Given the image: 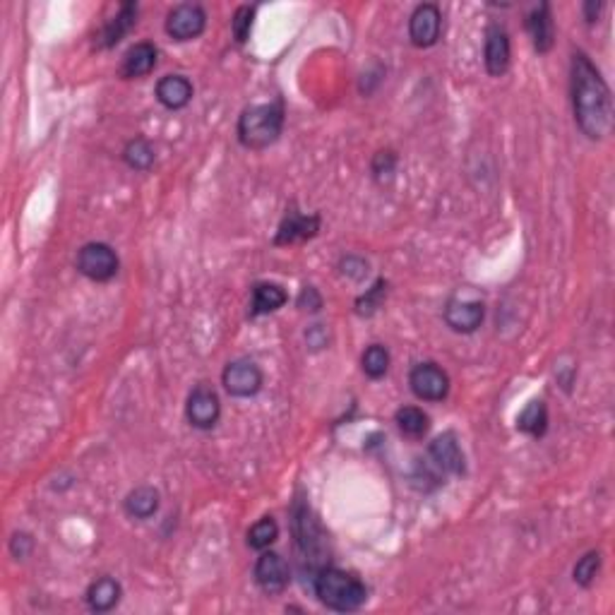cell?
<instances>
[{
	"instance_id": "28",
	"label": "cell",
	"mask_w": 615,
	"mask_h": 615,
	"mask_svg": "<svg viewBox=\"0 0 615 615\" xmlns=\"http://www.w3.org/2000/svg\"><path fill=\"white\" fill-rule=\"evenodd\" d=\"M253 17H255V10L250 5H241V8L233 12L231 19V32L233 39L238 43H245L250 36V29H253Z\"/></svg>"
},
{
	"instance_id": "30",
	"label": "cell",
	"mask_w": 615,
	"mask_h": 615,
	"mask_svg": "<svg viewBox=\"0 0 615 615\" xmlns=\"http://www.w3.org/2000/svg\"><path fill=\"white\" fill-rule=\"evenodd\" d=\"M34 549V541L29 533L25 532H17L12 539H10V553L17 557V560H22V557H27L29 553H32Z\"/></svg>"
},
{
	"instance_id": "25",
	"label": "cell",
	"mask_w": 615,
	"mask_h": 615,
	"mask_svg": "<svg viewBox=\"0 0 615 615\" xmlns=\"http://www.w3.org/2000/svg\"><path fill=\"white\" fill-rule=\"evenodd\" d=\"M361 366H363V373L373 380H380L383 375H387L390 370V351L380 346V344H373L363 351L361 356Z\"/></svg>"
},
{
	"instance_id": "14",
	"label": "cell",
	"mask_w": 615,
	"mask_h": 615,
	"mask_svg": "<svg viewBox=\"0 0 615 615\" xmlns=\"http://www.w3.org/2000/svg\"><path fill=\"white\" fill-rule=\"evenodd\" d=\"M526 32L532 36L533 49L539 53H549L556 43V25H553V15H550L549 3H541L539 8H533L526 15Z\"/></svg>"
},
{
	"instance_id": "26",
	"label": "cell",
	"mask_w": 615,
	"mask_h": 615,
	"mask_svg": "<svg viewBox=\"0 0 615 615\" xmlns=\"http://www.w3.org/2000/svg\"><path fill=\"white\" fill-rule=\"evenodd\" d=\"M279 536V526L272 517H262L258 524H253L248 532V546L253 550H267Z\"/></svg>"
},
{
	"instance_id": "16",
	"label": "cell",
	"mask_w": 615,
	"mask_h": 615,
	"mask_svg": "<svg viewBox=\"0 0 615 615\" xmlns=\"http://www.w3.org/2000/svg\"><path fill=\"white\" fill-rule=\"evenodd\" d=\"M159 51L154 43L142 42L135 43L133 49L128 51L123 56V66H121V75L125 80H135V77H144L150 75L154 66H157Z\"/></svg>"
},
{
	"instance_id": "8",
	"label": "cell",
	"mask_w": 615,
	"mask_h": 615,
	"mask_svg": "<svg viewBox=\"0 0 615 615\" xmlns=\"http://www.w3.org/2000/svg\"><path fill=\"white\" fill-rule=\"evenodd\" d=\"M205 25H207V15H205V10H202L200 5H195V3H181V5H175L167 17V32L175 42L198 39V36L205 32Z\"/></svg>"
},
{
	"instance_id": "35",
	"label": "cell",
	"mask_w": 615,
	"mask_h": 615,
	"mask_svg": "<svg viewBox=\"0 0 615 615\" xmlns=\"http://www.w3.org/2000/svg\"><path fill=\"white\" fill-rule=\"evenodd\" d=\"M601 12V3H594V0H589L587 5H584V15H587V22H594L596 17H599Z\"/></svg>"
},
{
	"instance_id": "2",
	"label": "cell",
	"mask_w": 615,
	"mask_h": 615,
	"mask_svg": "<svg viewBox=\"0 0 615 615\" xmlns=\"http://www.w3.org/2000/svg\"><path fill=\"white\" fill-rule=\"evenodd\" d=\"M313 589H315L320 603L330 611H337V613L358 611L368 601L366 584L361 582L356 574L344 572L337 567H323L315 574Z\"/></svg>"
},
{
	"instance_id": "12",
	"label": "cell",
	"mask_w": 615,
	"mask_h": 615,
	"mask_svg": "<svg viewBox=\"0 0 615 615\" xmlns=\"http://www.w3.org/2000/svg\"><path fill=\"white\" fill-rule=\"evenodd\" d=\"M483 317H486V308H483L481 300L476 299L455 296V299H449L448 306H445V323H448L455 332H476V330L481 327Z\"/></svg>"
},
{
	"instance_id": "9",
	"label": "cell",
	"mask_w": 615,
	"mask_h": 615,
	"mask_svg": "<svg viewBox=\"0 0 615 615\" xmlns=\"http://www.w3.org/2000/svg\"><path fill=\"white\" fill-rule=\"evenodd\" d=\"M442 15L435 3H424L414 10L409 19V39L418 49H431L440 39Z\"/></svg>"
},
{
	"instance_id": "10",
	"label": "cell",
	"mask_w": 615,
	"mask_h": 615,
	"mask_svg": "<svg viewBox=\"0 0 615 615\" xmlns=\"http://www.w3.org/2000/svg\"><path fill=\"white\" fill-rule=\"evenodd\" d=\"M255 582L265 594H282L289 582H292V570H289V563L284 560L279 553H272V550H265L262 556L258 557L255 563Z\"/></svg>"
},
{
	"instance_id": "17",
	"label": "cell",
	"mask_w": 615,
	"mask_h": 615,
	"mask_svg": "<svg viewBox=\"0 0 615 615\" xmlns=\"http://www.w3.org/2000/svg\"><path fill=\"white\" fill-rule=\"evenodd\" d=\"M157 99L161 106L168 111H178L185 108L192 99V84L183 75H167L161 77L157 84Z\"/></svg>"
},
{
	"instance_id": "34",
	"label": "cell",
	"mask_w": 615,
	"mask_h": 615,
	"mask_svg": "<svg viewBox=\"0 0 615 615\" xmlns=\"http://www.w3.org/2000/svg\"><path fill=\"white\" fill-rule=\"evenodd\" d=\"M306 339L313 349H323L324 344H327V334H324L323 324H313L306 332Z\"/></svg>"
},
{
	"instance_id": "7",
	"label": "cell",
	"mask_w": 615,
	"mask_h": 615,
	"mask_svg": "<svg viewBox=\"0 0 615 615\" xmlns=\"http://www.w3.org/2000/svg\"><path fill=\"white\" fill-rule=\"evenodd\" d=\"M409 385L418 400L442 401L449 394V378L435 363H418L409 375Z\"/></svg>"
},
{
	"instance_id": "23",
	"label": "cell",
	"mask_w": 615,
	"mask_h": 615,
	"mask_svg": "<svg viewBox=\"0 0 615 615\" xmlns=\"http://www.w3.org/2000/svg\"><path fill=\"white\" fill-rule=\"evenodd\" d=\"M394 421H397V428H400L407 438H411V440H418V438H424L425 432L431 431V418H428V414L421 411L418 407L400 409L397 416H394Z\"/></svg>"
},
{
	"instance_id": "18",
	"label": "cell",
	"mask_w": 615,
	"mask_h": 615,
	"mask_svg": "<svg viewBox=\"0 0 615 615\" xmlns=\"http://www.w3.org/2000/svg\"><path fill=\"white\" fill-rule=\"evenodd\" d=\"M135 22H137V5H135V3H125V5H121L118 15L113 17V19H108L106 27L101 29L99 46H104V49L116 46L125 34L133 29Z\"/></svg>"
},
{
	"instance_id": "13",
	"label": "cell",
	"mask_w": 615,
	"mask_h": 615,
	"mask_svg": "<svg viewBox=\"0 0 615 615\" xmlns=\"http://www.w3.org/2000/svg\"><path fill=\"white\" fill-rule=\"evenodd\" d=\"M510 58H512V51H510L508 32L500 25H491L486 29V51H483L488 75H505L510 67Z\"/></svg>"
},
{
	"instance_id": "21",
	"label": "cell",
	"mask_w": 615,
	"mask_h": 615,
	"mask_svg": "<svg viewBox=\"0 0 615 615\" xmlns=\"http://www.w3.org/2000/svg\"><path fill=\"white\" fill-rule=\"evenodd\" d=\"M517 428L526 432V435H532V438L546 435V431H549V409H546V401H529L524 407L522 414H519V418H517Z\"/></svg>"
},
{
	"instance_id": "5",
	"label": "cell",
	"mask_w": 615,
	"mask_h": 615,
	"mask_svg": "<svg viewBox=\"0 0 615 615\" xmlns=\"http://www.w3.org/2000/svg\"><path fill=\"white\" fill-rule=\"evenodd\" d=\"M222 383L231 397H255L262 390V370L250 358H236L224 368Z\"/></svg>"
},
{
	"instance_id": "6",
	"label": "cell",
	"mask_w": 615,
	"mask_h": 615,
	"mask_svg": "<svg viewBox=\"0 0 615 615\" xmlns=\"http://www.w3.org/2000/svg\"><path fill=\"white\" fill-rule=\"evenodd\" d=\"M185 416H188L192 428H200V431L214 428L219 424V416H222V401L216 397V392L212 387H207V385H198L188 394Z\"/></svg>"
},
{
	"instance_id": "24",
	"label": "cell",
	"mask_w": 615,
	"mask_h": 615,
	"mask_svg": "<svg viewBox=\"0 0 615 615\" xmlns=\"http://www.w3.org/2000/svg\"><path fill=\"white\" fill-rule=\"evenodd\" d=\"M123 159L125 164L135 171H147L154 164V147L144 137H135L125 144Z\"/></svg>"
},
{
	"instance_id": "20",
	"label": "cell",
	"mask_w": 615,
	"mask_h": 615,
	"mask_svg": "<svg viewBox=\"0 0 615 615\" xmlns=\"http://www.w3.org/2000/svg\"><path fill=\"white\" fill-rule=\"evenodd\" d=\"M121 594H123V589H121V584H118L116 580L101 577V580H97V582L87 589V603H90V608L97 611V613H106V611L118 606Z\"/></svg>"
},
{
	"instance_id": "31",
	"label": "cell",
	"mask_w": 615,
	"mask_h": 615,
	"mask_svg": "<svg viewBox=\"0 0 615 615\" xmlns=\"http://www.w3.org/2000/svg\"><path fill=\"white\" fill-rule=\"evenodd\" d=\"M299 308L300 310H310V313H317L323 308V296L317 293L315 286H303V292L299 296Z\"/></svg>"
},
{
	"instance_id": "1",
	"label": "cell",
	"mask_w": 615,
	"mask_h": 615,
	"mask_svg": "<svg viewBox=\"0 0 615 615\" xmlns=\"http://www.w3.org/2000/svg\"><path fill=\"white\" fill-rule=\"evenodd\" d=\"M572 108L574 121L589 140H603L613 128V97L599 67L594 66L589 56L574 53L572 73Z\"/></svg>"
},
{
	"instance_id": "32",
	"label": "cell",
	"mask_w": 615,
	"mask_h": 615,
	"mask_svg": "<svg viewBox=\"0 0 615 615\" xmlns=\"http://www.w3.org/2000/svg\"><path fill=\"white\" fill-rule=\"evenodd\" d=\"M394 164H397V157L392 152H380L373 161V174L378 178H383V174H387V178H390L394 174Z\"/></svg>"
},
{
	"instance_id": "33",
	"label": "cell",
	"mask_w": 615,
	"mask_h": 615,
	"mask_svg": "<svg viewBox=\"0 0 615 615\" xmlns=\"http://www.w3.org/2000/svg\"><path fill=\"white\" fill-rule=\"evenodd\" d=\"M341 272L346 276H351V279H363V276L368 275V262H363V260L358 258L341 260Z\"/></svg>"
},
{
	"instance_id": "22",
	"label": "cell",
	"mask_w": 615,
	"mask_h": 615,
	"mask_svg": "<svg viewBox=\"0 0 615 615\" xmlns=\"http://www.w3.org/2000/svg\"><path fill=\"white\" fill-rule=\"evenodd\" d=\"M159 510V493L152 486H140L128 493L125 498V512L135 519H150Z\"/></svg>"
},
{
	"instance_id": "19",
	"label": "cell",
	"mask_w": 615,
	"mask_h": 615,
	"mask_svg": "<svg viewBox=\"0 0 615 615\" xmlns=\"http://www.w3.org/2000/svg\"><path fill=\"white\" fill-rule=\"evenodd\" d=\"M289 300L286 292H284L279 284L272 282H260L253 286V303H250V315H267V313H275L279 308Z\"/></svg>"
},
{
	"instance_id": "29",
	"label": "cell",
	"mask_w": 615,
	"mask_h": 615,
	"mask_svg": "<svg viewBox=\"0 0 615 615\" xmlns=\"http://www.w3.org/2000/svg\"><path fill=\"white\" fill-rule=\"evenodd\" d=\"M385 293H387V284H385L383 279H380V282L375 284L373 289H370V292H368L366 296H361V299L356 300L358 313H361V315H373L375 310L383 306Z\"/></svg>"
},
{
	"instance_id": "4",
	"label": "cell",
	"mask_w": 615,
	"mask_h": 615,
	"mask_svg": "<svg viewBox=\"0 0 615 615\" xmlns=\"http://www.w3.org/2000/svg\"><path fill=\"white\" fill-rule=\"evenodd\" d=\"M118 255L116 250L106 243H87L77 253V269L92 282H108L118 275Z\"/></svg>"
},
{
	"instance_id": "15",
	"label": "cell",
	"mask_w": 615,
	"mask_h": 615,
	"mask_svg": "<svg viewBox=\"0 0 615 615\" xmlns=\"http://www.w3.org/2000/svg\"><path fill=\"white\" fill-rule=\"evenodd\" d=\"M317 231H320V216H306L299 214L296 209H292L289 214L284 216L282 226H279V231H276L275 243L276 245H289V243L296 241H308V238H313Z\"/></svg>"
},
{
	"instance_id": "27",
	"label": "cell",
	"mask_w": 615,
	"mask_h": 615,
	"mask_svg": "<svg viewBox=\"0 0 615 615\" xmlns=\"http://www.w3.org/2000/svg\"><path fill=\"white\" fill-rule=\"evenodd\" d=\"M601 570V553H596V550H591V553H587V556L574 565V582L580 584V587H591V582L596 580V574H599Z\"/></svg>"
},
{
	"instance_id": "3",
	"label": "cell",
	"mask_w": 615,
	"mask_h": 615,
	"mask_svg": "<svg viewBox=\"0 0 615 615\" xmlns=\"http://www.w3.org/2000/svg\"><path fill=\"white\" fill-rule=\"evenodd\" d=\"M284 130V106L275 104H258L245 108L238 118V140L248 150H265L279 140Z\"/></svg>"
},
{
	"instance_id": "11",
	"label": "cell",
	"mask_w": 615,
	"mask_h": 615,
	"mask_svg": "<svg viewBox=\"0 0 615 615\" xmlns=\"http://www.w3.org/2000/svg\"><path fill=\"white\" fill-rule=\"evenodd\" d=\"M428 455H431V462L435 464V469L442 471V474H452V476L466 474L464 452H462V448H459L457 435H455L452 431L438 435V438L431 442Z\"/></svg>"
}]
</instances>
